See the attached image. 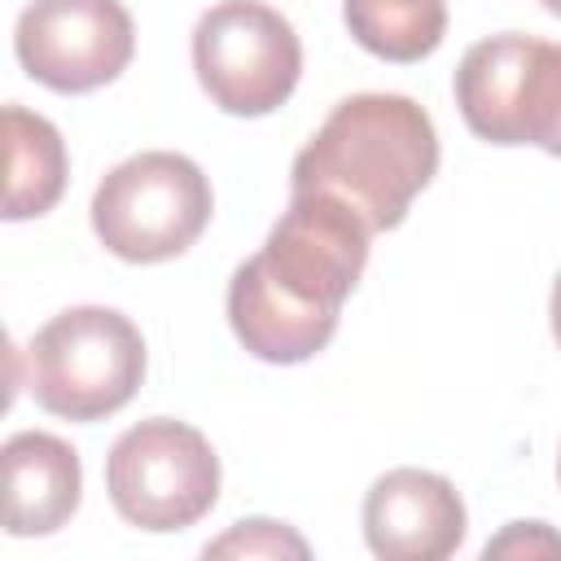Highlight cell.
Wrapping results in <instances>:
<instances>
[{
	"instance_id": "cell-13",
	"label": "cell",
	"mask_w": 561,
	"mask_h": 561,
	"mask_svg": "<svg viewBox=\"0 0 561 561\" xmlns=\"http://www.w3.org/2000/svg\"><path fill=\"white\" fill-rule=\"evenodd\" d=\"M202 552L206 557H294V561H307L311 557V543L294 526H285V522L241 517L219 539H210Z\"/></svg>"
},
{
	"instance_id": "cell-8",
	"label": "cell",
	"mask_w": 561,
	"mask_h": 561,
	"mask_svg": "<svg viewBox=\"0 0 561 561\" xmlns=\"http://www.w3.org/2000/svg\"><path fill=\"white\" fill-rule=\"evenodd\" d=\"M18 66L66 96L114 83L136 53V22L123 0H31L13 26Z\"/></svg>"
},
{
	"instance_id": "cell-9",
	"label": "cell",
	"mask_w": 561,
	"mask_h": 561,
	"mask_svg": "<svg viewBox=\"0 0 561 561\" xmlns=\"http://www.w3.org/2000/svg\"><path fill=\"white\" fill-rule=\"evenodd\" d=\"M460 491L430 469H390L364 495V543L381 561H443L465 543Z\"/></svg>"
},
{
	"instance_id": "cell-7",
	"label": "cell",
	"mask_w": 561,
	"mask_h": 561,
	"mask_svg": "<svg viewBox=\"0 0 561 561\" xmlns=\"http://www.w3.org/2000/svg\"><path fill=\"white\" fill-rule=\"evenodd\" d=\"M193 70L215 110L263 118L294 96L302 39L294 22L263 0H219L193 26Z\"/></svg>"
},
{
	"instance_id": "cell-16",
	"label": "cell",
	"mask_w": 561,
	"mask_h": 561,
	"mask_svg": "<svg viewBox=\"0 0 561 561\" xmlns=\"http://www.w3.org/2000/svg\"><path fill=\"white\" fill-rule=\"evenodd\" d=\"M539 4H543L548 13H557V18H561V0H539Z\"/></svg>"
},
{
	"instance_id": "cell-17",
	"label": "cell",
	"mask_w": 561,
	"mask_h": 561,
	"mask_svg": "<svg viewBox=\"0 0 561 561\" xmlns=\"http://www.w3.org/2000/svg\"><path fill=\"white\" fill-rule=\"evenodd\" d=\"M557 482H561V456H557Z\"/></svg>"
},
{
	"instance_id": "cell-12",
	"label": "cell",
	"mask_w": 561,
	"mask_h": 561,
	"mask_svg": "<svg viewBox=\"0 0 561 561\" xmlns=\"http://www.w3.org/2000/svg\"><path fill=\"white\" fill-rule=\"evenodd\" d=\"M342 22L381 61H421L447 35V0H342Z\"/></svg>"
},
{
	"instance_id": "cell-10",
	"label": "cell",
	"mask_w": 561,
	"mask_h": 561,
	"mask_svg": "<svg viewBox=\"0 0 561 561\" xmlns=\"http://www.w3.org/2000/svg\"><path fill=\"white\" fill-rule=\"evenodd\" d=\"M4 530L13 539H39L61 530L83 500L79 451L48 434L22 430L4 443Z\"/></svg>"
},
{
	"instance_id": "cell-3",
	"label": "cell",
	"mask_w": 561,
	"mask_h": 561,
	"mask_svg": "<svg viewBox=\"0 0 561 561\" xmlns=\"http://www.w3.org/2000/svg\"><path fill=\"white\" fill-rule=\"evenodd\" d=\"M31 399L61 421H105L145 381V337L118 307H66L18 351Z\"/></svg>"
},
{
	"instance_id": "cell-5",
	"label": "cell",
	"mask_w": 561,
	"mask_h": 561,
	"mask_svg": "<svg viewBox=\"0 0 561 561\" xmlns=\"http://www.w3.org/2000/svg\"><path fill=\"white\" fill-rule=\"evenodd\" d=\"M456 110L486 145H535L561 158V44L504 31L465 48Z\"/></svg>"
},
{
	"instance_id": "cell-14",
	"label": "cell",
	"mask_w": 561,
	"mask_h": 561,
	"mask_svg": "<svg viewBox=\"0 0 561 561\" xmlns=\"http://www.w3.org/2000/svg\"><path fill=\"white\" fill-rule=\"evenodd\" d=\"M561 552V535L548 522H508L495 539H486L482 557H552Z\"/></svg>"
},
{
	"instance_id": "cell-2",
	"label": "cell",
	"mask_w": 561,
	"mask_h": 561,
	"mask_svg": "<svg viewBox=\"0 0 561 561\" xmlns=\"http://www.w3.org/2000/svg\"><path fill=\"white\" fill-rule=\"evenodd\" d=\"M438 171V131L425 105L403 92H355L298 149L289 193H333L373 232L408 219V206Z\"/></svg>"
},
{
	"instance_id": "cell-15",
	"label": "cell",
	"mask_w": 561,
	"mask_h": 561,
	"mask_svg": "<svg viewBox=\"0 0 561 561\" xmlns=\"http://www.w3.org/2000/svg\"><path fill=\"white\" fill-rule=\"evenodd\" d=\"M548 320H552V337H557V346H561V272H557V280H552V298H548Z\"/></svg>"
},
{
	"instance_id": "cell-6",
	"label": "cell",
	"mask_w": 561,
	"mask_h": 561,
	"mask_svg": "<svg viewBox=\"0 0 561 561\" xmlns=\"http://www.w3.org/2000/svg\"><path fill=\"white\" fill-rule=\"evenodd\" d=\"M105 491L114 513L136 530H188L219 500V456L197 425L149 416L114 438Z\"/></svg>"
},
{
	"instance_id": "cell-11",
	"label": "cell",
	"mask_w": 561,
	"mask_h": 561,
	"mask_svg": "<svg viewBox=\"0 0 561 561\" xmlns=\"http://www.w3.org/2000/svg\"><path fill=\"white\" fill-rule=\"evenodd\" d=\"M4 219L18 224V219H39L48 215L61 193H66V171H70V158H66V140L61 131L26 110V105H4Z\"/></svg>"
},
{
	"instance_id": "cell-4",
	"label": "cell",
	"mask_w": 561,
	"mask_h": 561,
	"mask_svg": "<svg viewBox=\"0 0 561 561\" xmlns=\"http://www.w3.org/2000/svg\"><path fill=\"white\" fill-rule=\"evenodd\" d=\"M92 232L123 263H167L210 224L206 171L175 149H145L105 171L92 193Z\"/></svg>"
},
{
	"instance_id": "cell-1",
	"label": "cell",
	"mask_w": 561,
	"mask_h": 561,
	"mask_svg": "<svg viewBox=\"0 0 561 561\" xmlns=\"http://www.w3.org/2000/svg\"><path fill=\"white\" fill-rule=\"evenodd\" d=\"M373 228L333 193H289L259 254L228 280V324L263 364L320 355L364 276Z\"/></svg>"
}]
</instances>
